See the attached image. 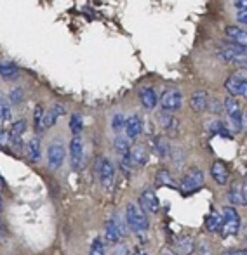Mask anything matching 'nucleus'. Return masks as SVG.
Listing matches in <instances>:
<instances>
[{
  "label": "nucleus",
  "instance_id": "obj_48",
  "mask_svg": "<svg viewBox=\"0 0 247 255\" xmlns=\"http://www.w3.org/2000/svg\"><path fill=\"white\" fill-rule=\"evenodd\" d=\"M244 238L247 240V226H246V228H244Z\"/></svg>",
  "mask_w": 247,
  "mask_h": 255
},
{
  "label": "nucleus",
  "instance_id": "obj_5",
  "mask_svg": "<svg viewBox=\"0 0 247 255\" xmlns=\"http://www.w3.org/2000/svg\"><path fill=\"white\" fill-rule=\"evenodd\" d=\"M216 57L223 63L241 64L242 61L247 59V47H242V45L237 44H228L216 52Z\"/></svg>",
  "mask_w": 247,
  "mask_h": 255
},
{
  "label": "nucleus",
  "instance_id": "obj_25",
  "mask_svg": "<svg viewBox=\"0 0 247 255\" xmlns=\"http://www.w3.org/2000/svg\"><path fill=\"white\" fill-rule=\"evenodd\" d=\"M26 156L30 161H33V163H37L38 160H40V154H42V144H40V139L35 135V137H31L30 141L26 142Z\"/></svg>",
  "mask_w": 247,
  "mask_h": 255
},
{
  "label": "nucleus",
  "instance_id": "obj_20",
  "mask_svg": "<svg viewBox=\"0 0 247 255\" xmlns=\"http://www.w3.org/2000/svg\"><path fill=\"white\" fill-rule=\"evenodd\" d=\"M225 35L230 42L237 45H242V47H247V30L241 26H227L225 28Z\"/></svg>",
  "mask_w": 247,
  "mask_h": 255
},
{
  "label": "nucleus",
  "instance_id": "obj_45",
  "mask_svg": "<svg viewBox=\"0 0 247 255\" xmlns=\"http://www.w3.org/2000/svg\"><path fill=\"white\" fill-rule=\"evenodd\" d=\"M239 66H241V68H244V70H247V59H246V61H242V63L239 64Z\"/></svg>",
  "mask_w": 247,
  "mask_h": 255
},
{
  "label": "nucleus",
  "instance_id": "obj_21",
  "mask_svg": "<svg viewBox=\"0 0 247 255\" xmlns=\"http://www.w3.org/2000/svg\"><path fill=\"white\" fill-rule=\"evenodd\" d=\"M12 120V103L9 101L7 94L0 92V127Z\"/></svg>",
  "mask_w": 247,
  "mask_h": 255
},
{
  "label": "nucleus",
  "instance_id": "obj_47",
  "mask_svg": "<svg viewBox=\"0 0 247 255\" xmlns=\"http://www.w3.org/2000/svg\"><path fill=\"white\" fill-rule=\"evenodd\" d=\"M2 207H3L2 205V193H0V210H2Z\"/></svg>",
  "mask_w": 247,
  "mask_h": 255
},
{
  "label": "nucleus",
  "instance_id": "obj_7",
  "mask_svg": "<svg viewBox=\"0 0 247 255\" xmlns=\"http://www.w3.org/2000/svg\"><path fill=\"white\" fill-rule=\"evenodd\" d=\"M204 186V172L197 167H192L181 179V191L192 193Z\"/></svg>",
  "mask_w": 247,
  "mask_h": 255
},
{
  "label": "nucleus",
  "instance_id": "obj_29",
  "mask_svg": "<svg viewBox=\"0 0 247 255\" xmlns=\"http://www.w3.org/2000/svg\"><path fill=\"white\" fill-rule=\"evenodd\" d=\"M68 127H70V130L73 135H80L82 130H84V118H82V115L71 113L70 122H68Z\"/></svg>",
  "mask_w": 247,
  "mask_h": 255
},
{
  "label": "nucleus",
  "instance_id": "obj_11",
  "mask_svg": "<svg viewBox=\"0 0 247 255\" xmlns=\"http://www.w3.org/2000/svg\"><path fill=\"white\" fill-rule=\"evenodd\" d=\"M225 89L228 91L230 96H242V98L247 99V78L241 77V75H232V77L227 78L225 82Z\"/></svg>",
  "mask_w": 247,
  "mask_h": 255
},
{
  "label": "nucleus",
  "instance_id": "obj_9",
  "mask_svg": "<svg viewBox=\"0 0 247 255\" xmlns=\"http://www.w3.org/2000/svg\"><path fill=\"white\" fill-rule=\"evenodd\" d=\"M143 128H145V120L141 118V115L138 113H131L129 117H125V127H124V134L127 135L131 141L138 139L143 134Z\"/></svg>",
  "mask_w": 247,
  "mask_h": 255
},
{
  "label": "nucleus",
  "instance_id": "obj_12",
  "mask_svg": "<svg viewBox=\"0 0 247 255\" xmlns=\"http://www.w3.org/2000/svg\"><path fill=\"white\" fill-rule=\"evenodd\" d=\"M139 103L145 108L146 111H153L157 106H159V94H157L155 87L152 85H145V87L139 89Z\"/></svg>",
  "mask_w": 247,
  "mask_h": 255
},
{
  "label": "nucleus",
  "instance_id": "obj_19",
  "mask_svg": "<svg viewBox=\"0 0 247 255\" xmlns=\"http://www.w3.org/2000/svg\"><path fill=\"white\" fill-rule=\"evenodd\" d=\"M211 175H213L214 182H218L220 186H225L230 179V170L223 161H214L213 167H211Z\"/></svg>",
  "mask_w": 247,
  "mask_h": 255
},
{
  "label": "nucleus",
  "instance_id": "obj_42",
  "mask_svg": "<svg viewBox=\"0 0 247 255\" xmlns=\"http://www.w3.org/2000/svg\"><path fill=\"white\" fill-rule=\"evenodd\" d=\"M5 236H7V233H5V226H3L2 222H0V243H2L3 240H5Z\"/></svg>",
  "mask_w": 247,
  "mask_h": 255
},
{
  "label": "nucleus",
  "instance_id": "obj_38",
  "mask_svg": "<svg viewBox=\"0 0 247 255\" xmlns=\"http://www.w3.org/2000/svg\"><path fill=\"white\" fill-rule=\"evenodd\" d=\"M235 19H237L239 24H242V26L247 28V9L237 10V14H235Z\"/></svg>",
  "mask_w": 247,
  "mask_h": 255
},
{
  "label": "nucleus",
  "instance_id": "obj_2",
  "mask_svg": "<svg viewBox=\"0 0 247 255\" xmlns=\"http://www.w3.org/2000/svg\"><path fill=\"white\" fill-rule=\"evenodd\" d=\"M223 106L234 132H241L242 127H244V113H242V108L237 99H235V96H228L223 101Z\"/></svg>",
  "mask_w": 247,
  "mask_h": 255
},
{
  "label": "nucleus",
  "instance_id": "obj_31",
  "mask_svg": "<svg viewBox=\"0 0 247 255\" xmlns=\"http://www.w3.org/2000/svg\"><path fill=\"white\" fill-rule=\"evenodd\" d=\"M7 98L12 103V106H19V104L24 101V89L21 87V85H14L9 91V94H7Z\"/></svg>",
  "mask_w": 247,
  "mask_h": 255
},
{
  "label": "nucleus",
  "instance_id": "obj_1",
  "mask_svg": "<svg viewBox=\"0 0 247 255\" xmlns=\"http://www.w3.org/2000/svg\"><path fill=\"white\" fill-rule=\"evenodd\" d=\"M125 222L134 233H145L150 228V221L146 217V212L138 203H129L125 208Z\"/></svg>",
  "mask_w": 247,
  "mask_h": 255
},
{
  "label": "nucleus",
  "instance_id": "obj_41",
  "mask_svg": "<svg viewBox=\"0 0 247 255\" xmlns=\"http://www.w3.org/2000/svg\"><path fill=\"white\" fill-rule=\"evenodd\" d=\"M221 255H247V250H227Z\"/></svg>",
  "mask_w": 247,
  "mask_h": 255
},
{
  "label": "nucleus",
  "instance_id": "obj_40",
  "mask_svg": "<svg viewBox=\"0 0 247 255\" xmlns=\"http://www.w3.org/2000/svg\"><path fill=\"white\" fill-rule=\"evenodd\" d=\"M234 7L237 10L247 9V0H234Z\"/></svg>",
  "mask_w": 247,
  "mask_h": 255
},
{
  "label": "nucleus",
  "instance_id": "obj_10",
  "mask_svg": "<svg viewBox=\"0 0 247 255\" xmlns=\"http://www.w3.org/2000/svg\"><path fill=\"white\" fill-rule=\"evenodd\" d=\"M68 151H70V163H71V168L78 170L84 161V141H82L80 135H73L68 144Z\"/></svg>",
  "mask_w": 247,
  "mask_h": 255
},
{
  "label": "nucleus",
  "instance_id": "obj_22",
  "mask_svg": "<svg viewBox=\"0 0 247 255\" xmlns=\"http://www.w3.org/2000/svg\"><path fill=\"white\" fill-rule=\"evenodd\" d=\"M221 226H223V212H218V210H213L209 215L206 217V222H204V228L206 231L209 233H218L221 231Z\"/></svg>",
  "mask_w": 247,
  "mask_h": 255
},
{
  "label": "nucleus",
  "instance_id": "obj_14",
  "mask_svg": "<svg viewBox=\"0 0 247 255\" xmlns=\"http://www.w3.org/2000/svg\"><path fill=\"white\" fill-rule=\"evenodd\" d=\"M21 68L10 59H0V78L5 82H16L21 77Z\"/></svg>",
  "mask_w": 247,
  "mask_h": 255
},
{
  "label": "nucleus",
  "instance_id": "obj_15",
  "mask_svg": "<svg viewBox=\"0 0 247 255\" xmlns=\"http://www.w3.org/2000/svg\"><path fill=\"white\" fill-rule=\"evenodd\" d=\"M139 205L145 212L148 214H157L160 208V203H159V198H157L155 191L152 189H145V191L139 195Z\"/></svg>",
  "mask_w": 247,
  "mask_h": 255
},
{
  "label": "nucleus",
  "instance_id": "obj_44",
  "mask_svg": "<svg viewBox=\"0 0 247 255\" xmlns=\"http://www.w3.org/2000/svg\"><path fill=\"white\" fill-rule=\"evenodd\" d=\"M242 193H244V200H246V205H247V182L242 184Z\"/></svg>",
  "mask_w": 247,
  "mask_h": 255
},
{
  "label": "nucleus",
  "instance_id": "obj_26",
  "mask_svg": "<svg viewBox=\"0 0 247 255\" xmlns=\"http://www.w3.org/2000/svg\"><path fill=\"white\" fill-rule=\"evenodd\" d=\"M131 161L134 167H145V165L148 163V149H146L145 146H132Z\"/></svg>",
  "mask_w": 247,
  "mask_h": 255
},
{
  "label": "nucleus",
  "instance_id": "obj_35",
  "mask_svg": "<svg viewBox=\"0 0 247 255\" xmlns=\"http://www.w3.org/2000/svg\"><path fill=\"white\" fill-rule=\"evenodd\" d=\"M209 130H211V134H220V135H223V137H230V132H228L227 125H225L223 122H220V120L211 122Z\"/></svg>",
  "mask_w": 247,
  "mask_h": 255
},
{
  "label": "nucleus",
  "instance_id": "obj_43",
  "mask_svg": "<svg viewBox=\"0 0 247 255\" xmlns=\"http://www.w3.org/2000/svg\"><path fill=\"white\" fill-rule=\"evenodd\" d=\"M160 255H178V254H174L173 250H169V249H164L162 252H160Z\"/></svg>",
  "mask_w": 247,
  "mask_h": 255
},
{
  "label": "nucleus",
  "instance_id": "obj_46",
  "mask_svg": "<svg viewBox=\"0 0 247 255\" xmlns=\"http://www.w3.org/2000/svg\"><path fill=\"white\" fill-rule=\"evenodd\" d=\"M134 255H148V254H146V252H143V250H136Z\"/></svg>",
  "mask_w": 247,
  "mask_h": 255
},
{
  "label": "nucleus",
  "instance_id": "obj_13",
  "mask_svg": "<svg viewBox=\"0 0 247 255\" xmlns=\"http://www.w3.org/2000/svg\"><path fill=\"white\" fill-rule=\"evenodd\" d=\"M159 125L167 135H178L180 132V120L171 111H162L159 115Z\"/></svg>",
  "mask_w": 247,
  "mask_h": 255
},
{
  "label": "nucleus",
  "instance_id": "obj_24",
  "mask_svg": "<svg viewBox=\"0 0 247 255\" xmlns=\"http://www.w3.org/2000/svg\"><path fill=\"white\" fill-rule=\"evenodd\" d=\"M152 149H153V153L159 154V156H162V158L171 154V144H169V141H167V137H164V135H153Z\"/></svg>",
  "mask_w": 247,
  "mask_h": 255
},
{
  "label": "nucleus",
  "instance_id": "obj_30",
  "mask_svg": "<svg viewBox=\"0 0 247 255\" xmlns=\"http://www.w3.org/2000/svg\"><path fill=\"white\" fill-rule=\"evenodd\" d=\"M110 127H112V130L115 132V134H120V132H124V127H125V115L120 113V111L113 113L112 118H110Z\"/></svg>",
  "mask_w": 247,
  "mask_h": 255
},
{
  "label": "nucleus",
  "instance_id": "obj_16",
  "mask_svg": "<svg viewBox=\"0 0 247 255\" xmlns=\"http://www.w3.org/2000/svg\"><path fill=\"white\" fill-rule=\"evenodd\" d=\"M190 108L195 113H204L209 108V94L206 91H195L190 96Z\"/></svg>",
  "mask_w": 247,
  "mask_h": 255
},
{
  "label": "nucleus",
  "instance_id": "obj_33",
  "mask_svg": "<svg viewBox=\"0 0 247 255\" xmlns=\"http://www.w3.org/2000/svg\"><path fill=\"white\" fill-rule=\"evenodd\" d=\"M155 181H157V184H160V186H171V188H176V184H174V179H173V175H171V172L169 170H164V168L157 172Z\"/></svg>",
  "mask_w": 247,
  "mask_h": 255
},
{
  "label": "nucleus",
  "instance_id": "obj_4",
  "mask_svg": "<svg viewBox=\"0 0 247 255\" xmlns=\"http://www.w3.org/2000/svg\"><path fill=\"white\" fill-rule=\"evenodd\" d=\"M96 172H98L99 182L103 184V188L112 189L113 184H115V177H117V170H115V167H113L112 160L106 156L98 158V161H96Z\"/></svg>",
  "mask_w": 247,
  "mask_h": 255
},
{
  "label": "nucleus",
  "instance_id": "obj_28",
  "mask_svg": "<svg viewBox=\"0 0 247 255\" xmlns=\"http://www.w3.org/2000/svg\"><path fill=\"white\" fill-rule=\"evenodd\" d=\"M113 146H115V151L122 156V154H127L131 151V139L127 137V135H122V134H117V137L113 139Z\"/></svg>",
  "mask_w": 247,
  "mask_h": 255
},
{
  "label": "nucleus",
  "instance_id": "obj_8",
  "mask_svg": "<svg viewBox=\"0 0 247 255\" xmlns=\"http://www.w3.org/2000/svg\"><path fill=\"white\" fill-rule=\"evenodd\" d=\"M64 156H66V149L61 141H54L49 144L47 148V163L52 170H58L61 168V165L64 163Z\"/></svg>",
  "mask_w": 247,
  "mask_h": 255
},
{
  "label": "nucleus",
  "instance_id": "obj_18",
  "mask_svg": "<svg viewBox=\"0 0 247 255\" xmlns=\"http://www.w3.org/2000/svg\"><path fill=\"white\" fill-rule=\"evenodd\" d=\"M124 231H122V226L115 221V219H110L106 221L105 224V238L108 243H119L120 238H122Z\"/></svg>",
  "mask_w": 247,
  "mask_h": 255
},
{
  "label": "nucleus",
  "instance_id": "obj_23",
  "mask_svg": "<svg viewBox=\"0 0 247 255\" xmlns=\"http://www.w3.org/2000/svg\"><path fill=\"white\" fill-rule=\"evenodd\" d=\"M174 249L180 255H192L195 252V240L192 236H180L174 242Z\"/></svg>",
  "mask_w": 247,
  "mask_h": 255
},
{
  "label": "nucleus",
  "instance_id": "obj_32",
  "mask_svg": "<svg viewBox=\"0 0 247 255\" xmlns=\"http://www.w3.org/2000/svg\"><path fill=\"white\" fill-rule=\"evenodd\" d=\"M228 200H230L232 205H246L244 193H242V186L235 184L234 188L228 191Z\"/></svg>",
  "mask_w": 247,
  "mask_h": 255
},
{
  "label": "nucleus",
  "instance_id": "obj_17",
  "mask_svg": "<svg viewBox=\"0 0 247 255\" xmlns=\"http://www.w3.org/2000/svg\"><path fill=\"white\" fill-rule=\"evenodd\" d=\"M64 115H66V108H64L61 103H54L45 111V128H52L58 124L59 118L64 117Z\"/></svg>",
  "mask_w": 247,
  "mask_h": 255
},
{
  "label": "nucleus",
  "instance_id": "obj_39",
  "mask_svg": "<svg viewBox=\"0 0 247 255\" xmlns=\"http://www.w3.org/2000/svg\"><path fill=\"white\" fill-rule=\"evenodd\" d=\"M7 144H10V130L2 128L0 130V146H7Z\"/></svg>",
  "mask_w": 247,
  "mask_h": 255
},
{
  "label": "nucleus",
  "instance_id": "obj_34",
  "mask_svg": "<svg viewBox=\"0 0 247 255\" xmlns=\"http://www.w3.org/2000/svg\"><path fill=\"white\" fill-rule=\"evenodd\" d=\"M26 128H28L26 120H16L12 124V127L9 128V130H10V139H12V137H23L24 132H26Z\"/></svg>",
  "mask_w": 247,
  "mask_h": 255
},
{
  "label": "nucleus",
  "instance_id": "obj_3",
  "mask_svg": "<svg viewBox=\"0 0 247 255\" xmlns=\"http://www.w3.org/2000/svg\"><path fill=\"white\" fill-rule=\"evenodd\" d=\"M241 231V215L235 207L223 208V226H221V236L230 238Z\"/></svg>",
  "mask_w": 247,
  "mask_h": 255
},
{
  "label": "nucleus",
  "instance_id": "obj_36",
  "mask_svg": "<svg viewBox=\"0 0 247 255\" xmlns=\"http://www.w3.org/2000/svg\"><path fill=\"white\" fill-rule=\"evenodd\" d=\"M89 255H106V250H105V243H103V238H94L91 245V250H89Z\"/></svg>",
  "mask_w": 247,
  "mask_h": 255
},
{
  "label": "nucleus",
  "instance_id": "obj_27",
  "mask_svg": "<svg viewBox=\"0 0 247 255\" xmlns=\"http://www.w3.org/2000/svg\"><path fill=\"white\" fill-rule=\"evenodd\" d=\"M45 108L42 106V104H35L33 108V128L37 134H42L44 130H47L45 128Z\"/></svg>",
  "mask_w": 247,
  "mask_h": 255
},
{
  "label": "nucleus",
  "instance_id": "obj_37",
  "mask_svg": "<svg viewBox=\"0 0 247 255\" xmlns=\"http://www.w3.org/2000/svg\"><path fill=\"white\" fill-rule=\"evenodd\" d=\"M207 110H209L211 113L218 115V113H221V110H225V106H223V103H220L216 98H213V99H209V108H207Z\"/></svg>",
  "mask_w": 247,
  "mask_h": 255
},
{
  "label": "nucleus",
  "instance_id": "obj_6",
  "mask_svg": "<svg viewBox=\"0 0 247 255\" xmlns=\"http://www.w3.org/2000/svg\"><path fill=\"white\" fill-rule=\"evenodd\" d=\"M159 104L162 108V111H171V113H176L181 106H183V94H181L180 89H166L162 92L159 99Z\"/></svg>",
  "mask_w": 247,
  "mask_h": 255
}]
</instances>
